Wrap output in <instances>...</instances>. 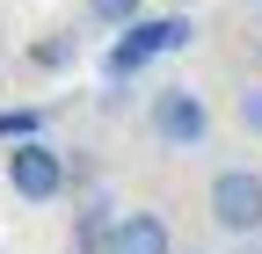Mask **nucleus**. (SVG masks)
Returning <instances> with one entry per match:
<instances>
[{"mask_svg": "<svg viewBox=\"0 0 262 254\" xmlns=\"http://www.w3.org/2000/svg\"><path fill=\"white\" fill-rule=\"evenodd\" d=\"M233 116H241V131H248V138H262V80H248V87L233 94Z\"/></svg>", "mask_w": 262, "mask_h": 254, "instance_id": "10", "label": "nucleus"}, {"mask_svg": "<svg viewBox=\"0 0 262 254\" xmlns=\"http://www.w3.org/2000/svg\"><path fill=\"white\" fill-rule=\"evenodd\" d=\"M139 15H146V0H88V22L95 29H131Z\"/></svg>", "mask_w": 262, "mask_h": 254, "instance_id": "8", "label": "nucleus"}, {"mask_svg": "<svg viewBox=\"0 0 262 254\" xmlns=\"http://www.w3.org/2000/svg\"><path fill=\"white\" fill-rule=\"evenodd\" d=\"M189 254H204V247H189Z\"/></svg>", "mask_w": 262, "mask_h": 254, "instance_id": "14", "label": "nucleus"}, {"mask_svg": "<svg viewBox=\"0 0 262 254\" xmlns=\"http://www.w3.org/2000/svg\"><path fill=\"white\" fill-rule=\"evenodd\" d=\"M110 254H175V233H168V218H160V211H124Z\"/></svg>", "mask_w": 262, "mask_h": 254, "instance_id": "6", "label": "nucleus"}, {"mask_svg": "<svg viewBox=\"0 0 262 254\" xmlns=\"http://www.w3.org/2000/svg\"><path fill=\"white\" fill-rule=\"evenodd\" d=\"M73 58H80V37H73V29H58V37L29 44V66H44V73H66Z\"/></svg>", "mask_w": 262, "mask_h": 254, "instance_id": "7", "label": "nucleus"}, {"mask_svg": "<svg viewBox=\"0 0 262 254\" xmlns=\"http://www.w3.org/2000/svg\"><path fill=\"white\" fill-rule=\"evenodd\" d=\"M255 8H262V0H255Z\"/></svg>", "mask_w": 262, "mask_h": 254, "instance_id": "15", "label": "nucleus"}, {"mask_svg": "<svg viewBox=\"0 0 262 254\" xmlns=\"http://www.w3.org/2000/svg\"><path fill=\"white\" fill-rule=\"evenodd\" d=\"M255 66H262V37H255Z\"/></svg>", "mask_w": 262, "mask_h": 254, "instance_id": "13", "label": "nucleus"}, {"mask_svg": "<svg viewBox=\"0 0 262 254\" xmlns=\"http://www.w3.org/2000/svg\"><path fill=\"white\" fill-rule=\"evenodd\" d=\"M196 37V22L189 15H139L131 29H117V44H110V80H131V73H146L153 58H168V51H182Z\"/></svg>", "mask_w": 262, "mask_h": 254, "instance_id": "3", "label": "nucleus"}, {"mask_svg": "<svg viewBox=\"0 0 262 254\" xmlns=\"http://www.w3.org/2000/svg\"><path fill=\"white\" fill-rule=\"evenodd\" d=\"M204 218L233 240H255L262 233V174L255 167H219L211 189H204Z\"/></svg>", "mask_w": 262, "mask_h": 254, "instance_id": "4", "label": "nucleus"}, {"mask_svg": "<svg viewBox=\"0 0 262 254\" xmlns=\"http://www.w3.org/2000/svg\"><path fill=\"white\" fill-rule=\"evenodd\" d=\"M22 138H44V109H0V145H22Z\"/></svg>", "mask_w": 262, "mask_h": 254, "instance_id": "9", "label": "nucleus"}, {"mask_svg": "<svg viewBox=\"0 0 262 254\" xmlns=\"http://www.w3.org/2000/svg\"><path fill=\"white\" fill-rule=\"evenodd\" d=\"M168 8H175V15H182V8H189V0H168Z\"/></svg>", "mask_w": 262, "mask_h": 254, "instance_id": "12", "label": "nucleus"}, {"mask_svg": "<svg viewBox=\"0 0 262 254\" xmlns=\"http://www.w3.org/2000/svg\"><path fill=\"white\" fill-rule=\"evenodd\" d=\"M146 131H153L160 145L189 153V145H204V138H211V102H204L196 87L168 80V87H153V94H146Z\"/></svg>", "mask_w": 262, "mask_h": 254, "instance_id": "2", "label": "nucleus"}, {"mask_svg": "<svg viewBox=\"0 0 262 254\" xmlns=\"http://www.w3.org/2000/svg\"><path fill=\"white\" fill-rule=\"evenodd\" d=\"M241 254H262V233H255V240H241Z\"/></svg>", "mask_w": 262, "mask_h": 254, "instance_id": "11", "label": "nucleus"}, {"mask_svg": "<svg viewBox=\"0 0 262 254\" xmlns=\"http://www.w3.org/2000/svg\"><path fill=\"white\" fill-rule=\"evenodd\" d=\"M117 218H124V211L102 196V189H88V196H80V211H73V254H110Z\"/></svg>", "mask_w": 262, "mask_h": 254, "instance_id": "5", "label": "nucleus"}, {"mask_svg": "<svg viewBox=\"0 0 262 254\" xmlns=\"http://www.w3.org/2000/svg\"><path fill=\"white\" fill-rule=\"evenodd\" d=\"M0 174H8V189L22 204H58L66 189H73V160L51 145V138H22L0 153Z\"/></svg>", "mask_w": 262, "mask_h": 254, "instance_id": "1", "label": "nucleus"}]
</instances>
